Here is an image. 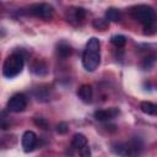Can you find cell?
Instances as JSON below:
<instances>
[{
    "label": "cell",
    "mask_w": 157,
    "mask_h": 157,
    "mask_svg": "<svg viewBox=\"0 0 157 157\" xmlns=\"http://www.w3.org/2000/svg\"><path fill=\"white\" fill-rule=\"evenodd\" d=\"M130 13L132 18L139 21L140 23L144 25L145 33L146 34H152L155 33V23H156V11L152 6L148 5H137L134 6L130 10Z\"/></svg>",
    "instance_id": "6da1fadb"
},
{
    "label": "cell",
    "mask_w": 157,
    "mask_h": 157,
    "mask_svg": "<svg viewBox=\"0 0 157 157\" xmlns=\"http://www.w3.org/2000/svg\"><path fill=\"white\" fill-rule=\"evenodd\" d=\"M99 39L92 37L86 43V48L82 54V65L87 71H94L99 63H101V54H99Z\"/></svg>",
    "instance_id": "7a4b0ae2"
},
{
    "label": "cell",
    "mask_w": 157,
    "mask_h": 157,
    "mask_svg": "<svg viewBox=\"0 0 157 157\" xmlns=\"http://www.w3.org/2000/svg\"><path fill=\"white\" fill-rule=\"evenodd\" d=\"M25 65V59L20 53H13L6 58L2 65V74L7 78L16 77L20 75Z\"/></svg>",
    "instance_id": "3957f363"
},
{
    "label": "cell",
    "mask_w": 157,
    "mask_h": 157,
    "mask_svg": "<svg viewBox=\"0 0 157 157\" xmlns=\"http://www.w3.org/2000/svg\"><path fill=\"white\" fill-rule=\"evenodd\" d=\"M29 13L43 20H50L54 15V9L52 5L42 2V4H34L29 7Z\"/></svg>",
    "instance_id": "277c9868"
},
{
    "label": "cell",
    "mask_w": 157,
    "mask_h": 157,
    "mask_svg": "<svg viewBox=\"0 0 157 157\" xmlns=\"http://www.w3.org/2000/svg\"><path fill=\"white\" fill-rule=\"evenodd\" d=\"M27 107V98L23 93H16L7 101V110L12 113L23 112Z\"/></svg>",
    "instance_id": "5b68a950"
},
{
    "label": "cell",
    "mask_w": 157,
    "mask_h": 157,
    "mask_svg": "<svg viewBox=\"0 0 157 157\" xmlns=\"http://www.w3.org/2000/svg\"><path fill=\"white\" fill-rule=\"evenodd\" d=\"M21 145H22V148L25 152L33 151L37 145V135L31 130L25 131L22 135V139H21Z\"/></svg>",
    "instance_id": "8992f818"
},
{
    "label": "cell",
    "mask_w": 157,
    "mask_h": 157,
    "mask_svg": "<svg viewBox=\"0 0 157 157\" xmlns=\"http://www.w3.org/2000/svg\"><path fill=\"white\" fill-rule=\"evenodd\" d=\"M119 114L118 108H109V109H99L94 112V118L98 121H109L110 119L115 118Z\"/></svg>",
    "instance_id": "52a82bcc"
},
{
    "label": "cell",
    "mask_w": 157,
    "mask_h": 157,
    "mask_svg": "<svg viewBox=\"0 0 157 157\" xmlns=\"http://www.w3.org/2000/svg\"><path fill=\"white\" fill-rule=\"evenodd\" d=\"M77 96L85 103H90L92 101V97H93V88H92V86L88 85V83L81 85L80 88H78V91H77Z\"/></svg>",
    "instance_id": "ba28073f"
},
{
    "label": "cell",
    "mask_w": 157,
    "mask_h": 157,
    "mask_svg": "<svg viewBox=\"0 0 157 157\" xmlns=\"http://www.w3.org/2000/svg\"><path fill=\"white\" fill-rule=\"evenodd\" d=\"M87 145V139L83 134H75L72 136V140H71V148L74 150H80L82 148L83 146Z\"/></svg>",
    "instance_id": "9c48e42d"
},
{
    "label": "cell",
    "mask_w": 157,
    "mask_h": 157,
    "mask_svg": "<svg viewBox=\"0 0 157 157\" xmlns=\"http://www.w3.org/2000/svg\"><path fill=\"white\" fill-rule=\"evenodd\" d=\"M69 20L70 21H76V22H81L83 18H85V16H86V11H85V9H82V7H75V9H70L69 10Z\"/></svg>",
    "instance_id": "30bf717a"
},
{
    "label": "cell",
    "mask_w": 157,
    "mask_h": 157,
    "mask_svg": "<svg viewBox=\"0 0 157 157\" xmlns=\"http://www.w3.org/2000/svg\"><path fill=\"white\" fill-rule=\"evenodd\" d=\"M105 20L108 22H119L121 20V12L115 7H109L105 11Z\"/></svg>",
    "instance_id": "8fae6325"
},
{
    "label": "cell",
    "mask_w": 157,
    "mask_h": 157,
    "mask_svg": "<svg viewBox=\"0 0 157 157\" xmlns=\"http://www.w3.org/2000/svg\"><path fill=\"white\" fill-rule=\"evenodd\" d=\"M140 109H141L142 113H145V114H147V115H156V112H157L156 104L152 103V102H148V101L141 102Z\"/></svg>",
    "instance_id": "7c38bea8"
},
{
    "label": "cell",
    "mask_w": 157,
    "mask_h": 157,
    "mask_svg": "<svg viewBox=\"0 0 157 157\" xmlns=\"http://www.w3.org/2000/svg\"><path fill=\"white\" fill-rule=\"evenodd\" d=\"M56 53H58V55H59L60 58L66 59V58H69V56L72 54V49H71V47H70L69 44H66V43H60V44L58 45V48H56Z\"/></svg>",
    "instance_id": "4fadbf2b"
},
{
    "label": "cell",
    "mask_w": 157,
    "mask_h": 157,
    "mask_svg": "<svg viewBox=\"0 0 157 157\" xmlns=\"http://www.w3.org/2000/svg\"><path fill=\"white\" fill-rule=\"evenodd\" d=\"M92 26L98 31H105L109 26V22L105 18H96V20H93Z\"/></svg>",
    "instance_id": "5bb4252c"
},
{
    "label": "cell",
    "mask_w": 157,
    "mask_h": 157,
    "mask_svg": "<svg viewBox=\"0 0 157 157\" xmlns=\"http://www.w3.org/2000/svg\"><path fill=\"white\" fill-rule=\"evenodd\" d=\"M110 42H112L113 45L120 48V47H124V45H125V43H126V37L123 36V34H115V36H113V37L110 38Z\"/></svg>",
    "instance_id": "9a60e30c"
},
{
    "label": "cell",
    "mask_w": 157,
    "mask_h": 157,
    "mask_svg": "<svg viewBox=\"0 0 157 157\" xmlns=\"http://www.w3.org/2000/svg\"><path fill=\"white\" fill-rule=\"evenodd\" d=\"M33 72L36 74V75H39V76H43V75H45L47 74V66L43 64V63H36L34 65H33Z\"/></svg>",
    "instance_id": "2e32d148"
},
{
    "label": "cell",
    "mask_w": 157,
    "mask_h": 157,
    "mask_svg": "<svg viewBox=\"0 0 157 157\" xmlns=\"http://www.w3.org/2000/svg\"><path fill=\"white\" fill-rule=\"evenodd\" d=\"M10 125V120H9V117L6 114V112H2L0 113V129L2 130H6Z\"/></svg>",
    "instance_id": "e0dca14e"
},
{
    "label": "cell",
    "mask_w": 157,
    "mask_h": 157,
    "mask_svg": "<svg viewBox=\"0 0 157 157\" xmlns=\"http://www.w3.org/2000/svg\"><path fill=\"white\" fill-rule=\"evenodd\" d=\"M69 131V125L65 121H61L56 125V132L58 134H66Z\"/></svg>",
    "instance_id": "ac0fdd59"
},
{
    "label": "cell",
    "mask_w": 157,
    "mask_h": 157,
    "mask_svg": "<svg viewBox=\"0 0 157 157\" xmlns=\"http://www.w3.org/2000/svg\"><path fill=\"white\" fill-rule=\"evenodd\" d=\"M34 124L42 129H48V121L44 118H34Z\"/></svg>",
    "instance_id": "d6986e66"
},
{
    "label": "cell",
    "mask_w": 157,
    "mask_h": 157,
    "mask_svg": "<svg viewBox=\"0 0 157 157\" xmlns=\"http://www.w3.org/2000/svg\"><path fill=\"white\" fill-rule=\"evenodd\" d=\"M153 63H155V56H153V55L150 56V58H146V59H145V63H144V67L148 70V69L153 65Z\"/></svg>",
    "instance_id": "ffe728a7"
},
{
    "label": "cell",
    "mask_w": 157,
    "mask_h": 157,
    "mask_svg": "<svg viewBox=\"0 0 157 157\" xmlns=\"http://www.w3.org/2000/svg\"><path fill=\"white\" fill-rule=\"evenodd\" d=\"M78 153L81 155V156H83V157H88L90 155H91V151H90V147L86 145V146H83L82 148H80L78 150Z\"/></svg>",
    "instance_id": "44dd1931"
},
{
    "label": "cell",
    "mask_w": 157,
    "mask_h": 157,
    "mask_svg": "<svg viewBox=\"0 0 157 157\" xmlns=\"http://www.w3.org/2000/svg\"><path fill=\"white\" fill-rule=\"evenodd\" d=\"M0 11H1V4H0Z\"/></svg>",
    "instance_id": "7402d4cb"
}]
</instances>
